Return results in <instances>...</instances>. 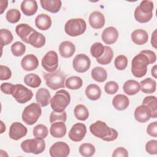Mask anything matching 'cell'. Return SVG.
Wrapping results in <instances>:
<instances>
[{
	"instance_id": "6da1fadb",
	"label": "cell",
	"mask_w": 157,
	"mask_h": 157,
	"mask_svg": "<svg viewBox=\"0 0 157 157\" xmlns=\"http://www.w3.org/2000/svg\"><path fill=\"white\" fill-rule=\"evenodd\" d=\"M90 131L95 137L107 142L115 140L118 136L117 130L107 126L105 122L101 120L91 124L90 126Z\"/></svg>"
},
{
	"instance_id": "7a4b0ae2",
	"label": "cell",
	"mask_w": 157,
	"mask_h": 157,
	"mask_svg": "<svg viewBox=\"0 0 157 157\" xmlns=\"http://www.w3.org/2000/svg\"><path fill=\"white\" fill-rule=\"evenodd\" d=\"M153 2L151 1H142L134 10V18L139 23L149 21L153 17Z\"/></svg>"
},
{
	"instance_id": "3957f363",
	"label": "cell",
	"mask_w": 157,
	"mask_h": 157,
	"mask_svg": "<svg viewBox=\"0 0 157 157\" xmlns=\"http://www.w3.org/2000/svg\"><path fill=\"white\" fill-rule=\"evenodd\" d=\"M71 96L65 90H60L50 99V105L53 111L56 112H64L70 104Z\"/></svg>"
},
{
	"instance_id": "277c9868",
	"label": "cell",
	"mask_w": 157,
	"mask_h": 157,
	"mask_svg": "<svg viewBox=\"0 0 157 157\" xmlns=\"http://www.w3.org/2000/svg\"><path fill=\"white\" fill-rule=\"evenodd\" d=\"M149 64V60L147 56L139 53L136 55L131 63V72L132 75L137 78H141L146 75L147 72V66Z\"/></svg>"
},
{
	"instance_id": "5b68a950",
	"label": "cell",
	"mask_w": 157,
	"mask_h": 157,
	"mask_svg": "<svg viewBox=\"0 0 157 157\" xmlns=\"http://www.w3.org/2000/svg\"><path fill=\"white\" fill-rule=\"evenodd\" d=\"M43 77L47 86L53 90H56L65 86L64 82L66 75L60 69L53 72H45Z\"/></svg>"
},
{
	"instance_id": "8992f818",
	"label": "cell",
	"mask_w": 157,
	"mask_h": 157,
	"mask_svg": "<svg viewBox=\"0 0 157 157\" xmlns=\"http://www.w3.org/2000/svg\"><path fill=\"white\" fill-rule=\"evenodd\" d=\"M86 29L85 21L80 18L69 20L65 24V33L72 37H75L83 34Z\"/></svg>"
},
{
	"instance_id": "52a82bcc",
	"label": "cell",
	"mask_w": 157,
	"mask_h": 157,
	"mask_svg": "<svg viewBox=\"0 0 157 157\" xmlns=\"http://www.w3.org/2000/svg\"><path fill=\"white\" fill-rule=\"evenodd\" d=\"M42 114L40 105L37 103H31L26 106L22 112V120L28 125H33L37 122Z\"/></svg>"
},
{
	"instance_id": "ba28073f",
	"label": "cell",
	"mask_w": 157,
	"mask_h": 157,
	"mask_svg": "<svg viewBox=\"0 0 157 157\" xmlns=\"http://www.w3.org/2000/svg\"><path fill=\"white\" fill-rule=\"evenodd\" d=\"M21 148L25 153L33 154L42 153L45 149V142L42 139L34 138L27 139L23 141L21 144Z\"/></svg>"
},
{
	"instance_id": "9c48e42d",
	"label": "cell",
	"mask_w": 157,
	"mask_h": 157,
	"mask_svg": "<svg viewBox=\"0 0 157 157\" xmlns=\"http://www.w3.org/2000/svg\"><path fill=\"white\" fill-rule=\"evenodd\" d=\"M42 66L48 72H53L58 67V56L56 52L51 50L48 52L42 59Z\"/></svg>"
},
{
	"instance_id": "30bf717a",
	"label": "cell",
	"mask_w": 157,
	"mask_h": 157,
	"mask_svg": "<svg viewBox=\"0 0 157 157\" xmlns=\"http://www.w3.org/2000/svg\"><path fill=\"white\" fill-rule=\"evenodd\" d=\"M12 96L20 104H25L30 101L33 96V91L21 84L15 85V88Z\"/></svg>"
},
{
	"instance_id": "8fae6325",
	"label": "cell",
	"mask_w": 157,
	"mask_h": 157,
	"mask_svg": "<svg viewBox=\"0 0 157 157\" xmlns=\"http://www.w3.org/2000/svg\"><path fill=\"white\" fill-rule=\"evenodd\" d=\"M91 60L85 54L80 53L77 55L72 61L74 69L78 73L86 72L90 67Z\"/></svg>"
},
{
	"instance_id": "7c38bea8",
	"label": "cell",
	"mask_w": 157,
	"mask_h": 157,
	"mask_svg": "<svg viewBox=\"0 0 157 157\" xmlns=\"http://www.w3.org/2000/svg\"><path fill=\"white\" fill-rule=\"evenodd\" d=\"M49 153L52 157H67L70 153V148L66 142H57L51 146Z\"/></svg>"
},
{
	"instance_id": "4fadbf2b",
	"label": "cell",
	"mask_w": 157,
	"mask_h": 157,
	"mask_svg": "<svg viewBox=\"0 0 157 157\" xmlns=\"http://www.w3.org/2000/svg\"><path fill=\"white\" fill-rule=\"evenodd\" d=\"M86 127L85 124L77 123L74 124L69 132V137L74 142H80L85 136Z\"/></svg>"
},
{
	"instance_id": "5bb4252c",
	"label": "cell",
	"mask_w": 157,
	"mask_h": 157,
	"mask_svg": "<svg viewBox=\"0 0 157 157\" xmlns=\"http://www.w3.org/2000/svg\"><path fill=\"white\" fill-rule=\"evenodd\" d=\"M28 132V129L23 124L20 122L13 123L9 128V136L14 140H18L25 137Z\"/></svg>"
},
{
	"instance_id": "9a60e30c",
	"label": "cell",
	"mask_w": 157,
	"mask_h": 157,
	"mask_svg": "<svg viewBox=\"0 0 157 157\" xmlns=\"http://www.w3.org/2000/svg\"><path fill=\"white\" fill-rule=\"evenodd\" d=\"M134 115L138 122L145 123L151 118V111L147 105L142 104L136 107Z\"/></svg>"
},
{
	"instance_id": "2e32d148",
	"label": "cell",
	"mask_w": 157,
	"mask_h": 157,
	"mask_svg": "<svg viewBox=\"0 0 157 157\" xmlns=\"http://www.w3.org/2000/svg\"><path fill=\"white\" fill-rule=\"evenodd\" d=\"M118 37V30L113 26L106 28L102 33L101 39L103 42L108 45L115 43Z\"/></svg>"
},
{
	"instance_id": "e0dca14e",
	"label": "cell",
	"mask_w": 157,
	"mask_h": 157,
	"mask_svg": "<svg viewBox=\"0 0 157 157\" xmlns=\"http://www.w3.org/2000/svg\"><path fill=\"white\" fill-rule=\"evenodd\" d=\"M34 31L35 29L26 23L18 25L15 28V32L18 36L26 44H28L29 37Z\"/></svg>"
},
{
	"instance_id": "ac0fdd59",
	"label": "cell",
	"mask_w": 157,
	"mask_h": 157,
	"mask_svg": "<svg viewBox=\"0 0 157 157\" xmlns=\"http://www.w3.org/2000/svg\"><path fill=\"white\" fill-rule=\"evenodd\" d=\"M22 68L26 71H31L36 69L39 66L37 58L33 54H29L25 56L21 61Z\"/></svg>"
},
{
	"instance_id": "d6986e66",
	"label": "cell",
	"mask_w": 157,
	"mask_h": 157,
	"mask_svg": "<svg viewBox=\"0 0 157 157\" xmlns=\"http://www.w3.org/2000/svg\"><path fill=\"white\" fill-rule=\"evenodd\" d=\"M89 23L94 29H101L105 24L104 15L99 11L93 12L89 17Z\"/></svg>"
},
{
	"instance_id": "ffe728a7",
	"label": "cell",
	"mask_w": 157,
	"mask_h": 157,
	"mask_svg": "<svg viewBox=\"0 0 157 157\" xmlns=\"http://www.w3.org/2000/svg\"><path fill=\"white\" fill-rule=\"evenodd\" d=\"M59 52L62 57L71 58L75 52V46L70 41H63L59 45Z\"/></svg>"
},
{
	"instance_id": "44dd1931",
	"label": "cell",
	"mask_w": 157,
	"mask_h": 157,
	"mask_svg": "<svg viewBox=\"0 0 157 157\" xmlns=\"http://www.w3.org/2000/svg\"><path fill=\"white\" fill-rule=\"evenodd\" d=\"M50 133L55 138L64 137L66 133V126L64 122L58 121L52 123L50 128Z\"/></svg>"
},
{
	"instance_id": "7402d4cb",
	"label": "cell",
	"mask_w": 157,
	"mask_h": 157,
	"mask_svg": "<svg viewBox=\"0 0 157 157\" xmlns=\"http://www.w3.org/2000/svg\"><path fill=\"white\" fill-rule=\"evenodd\" d=\"M20 8L25 15L32 16L37 12L38 6L36 1L24 0L21 4Z\"/></svg>"
},
{
	"instance_id": "603a6c76",
	"label": "cell",
	"mask_w": 157,
	"mask_h": 157,
	"mask_svg": "<svg viewBox=\"0 0 157 157\" xmlns=\"http://www.w3.org/2000/svg\"><path fill=\"white\" fill-rule=\"evenodd\" d=\"M132 41L139 45H142L147 42L148 39V34L147 32L142 29H137L134 30L131 35Z\"/></svg>"
},
{
	"instance_id": "cb8c5ba5",
	"label": "cell",
	"mask_w": 157,
	"mask_h": 157,
	"mask_svg": "<svg viewBox=\"0 0 157 157\" xmlns=\"http://www.w3.org/2000/svg\"><path fill=\"white\" fill-rule=\"evenodd\" d=\"M36 99L40 106H47L50 103L51 99V95L49 91L44 88H39L36 93Z\"/></svg>"
},
{
	"instance_id": "d4e9b609",
	"label": "cell",
	"mask_w": 157,
	"mask_h": 157,
	"mask_svg": "<svg viewBox=\"0 0 157 157\" xmlns=\"http://www.w3.org/2000/svg\"><path fill=\"white\" fill-rule=\"evenodd\" d=\"M35 25L37 28L40 30H47L52 25L51 17L47 14L40 13L36 17Z\"/></svg>"
},
{
	"instance_id": "484cf974",
	"label": "cell",
	"mask_w": 157,
	"mask_h": 157,
	"mask_svg": "<svg viewBox=\"0 0 157 157\" xmlns=\"http://www.w3.org/2000/svg\"><path fill=\"white\" fill-rule=\"evenodd\" d=\"M42 7L51 13H57L61 7V1L60 0H40Z\"/></svg>"
},
{
	"instance_id": "4316f807",
	"label": "cell",
	"mask_w": 157,
	"mask_h": 157,
	"mask_svg": "<svg viewBox=\"0 0 157 157\" xmlns=\"http://www.w3.org/2000/svg\"><path fill=\"white\" fill-rule=\"evenodd\" d=\"M129 104L128 98L124 94H119L114 96L112 100L113 106L118 110H124L128 108Z\"/></svg>"
},
{
	"instance_id": "83f0119b",
	"label": "cell",
	"mask_w": 157,
	"mask_h": 157,
	"mask_svg": "<svg viewBox=\"0 0 157 157\" xmlns=\"http://www.w3.org/2000/svg\"><path fill=\"white\" fill-rule=\"evenodd\" d=\"M45 37L37 31H34L29 36L28 44L35 48H41L45 44Z\"/></svg>"
},
{
	"instance_id": "f1b7e54d",
	"label": "cell",
	"mask_w": 157,
	"mask_h": 157,
	"mask_svg": "<svg viewBox=\"0 0 157 157\" xmlns=\"http://www.w3.org/2000/svg\"><path fill=\"white\" fill-rule=\"evenodd\" d=\"M123 89L126 94L132 96L139 92L140 90V85L136 80H128L124 83Z\"/></svg>"
},
{
	"instance_id": "f546056e",
	"label": "cell",
	"mask_w": 157,
	"mask_h": 157,
	"mask_svg": "<svg viewBox=\"0 0 157 157\" xmlns=\"http://www.w3.org/2000/svg\"><path fill=\"white\" fill-rule=\"evenodd\" d=\"M85 94L89 99L96 101L100 98L101 96V90L98 85L90 84L88 85L85 89Z\"/></svg>"
},
{
	"instance_id": "4dcf8cb0",
	"label": "cell",
	"mask_w": 157,
	"mask_h": 157,
	"mask_svg": "<svg viewBox=\"0 0 157 157\" xmlns=\"http://www.w3.org/2000/svg\"><path fill=\"white\" fill-rule=\"evenodd\" d=\"M141 91L145 94H151L156 91V81L151 78L148 77L140 83Z\"/></svg>"
},
{
	"instance_id": "1f68e13d",
	"label": "cell",
	"mask_w": 157,
	"mask_h": 157,
	"mask_svg": "<svg viewBox=\"0 0 157 157\" xmlns=\"http://www.w3.org/2000/svg\"><path fill=\"white\" fill-rule=\"evenodd\" d=\"M92 78L98 82H104L107 77L106 70L102 67H95L91 72Z\"/></svg>"
},
{
	"instance_id": "d6a6232c",
	"label": "cell",
	"mask_w": 157,
	"mask_h": 157,
	"mask_svg": "<svg viewBox=\"0 0 157 157\" xmlns=\"http://www.w3.org/2000/svg\"><path fill=\"white\" fill-rule=\"evenodd\" d=\"M104 52L102 55L101 57L96 58L97 62L102 65H106L110 63L113 57V52L111 47L105 45L104 46Z\"/></svg>"
},
{
	"instance_id": "836d02e7",
	"label": "cell",
	"mask_w": 157,
	"mask_h": 157,
	"mask_svg": "<svg viewBox=\"0 0 157 157\" xmlns=\"http://www.w3.org/2000/svg\"><path fill=\"white\" fill-rule=\"evenodd\" d=\"M24 82L27 86L36 88L40 85L42 80L37 74L31 73L25 76Z\"/></svg>"
},
{
	"instance_id": "e575fe53",
	"label": "cell",
	"mask_w": 157,
	"mask_h": 157,
	"mask_svg": "<svg viewBox=\"0 0 157 157\" xmlns=\"http://www.w3.org/2000/svg\"><path fill=\"white\" fill-rule=\"evenodd\" d=\"M156 98L155 96H148L145 97L142 104L147 105L151 111V118H155L157 117V106H156Z\"/></svg>"
},
{
	"instance_id": "d590c367",
	"label": "cell",
	"mask_w": 157,
	"mask_h": 157,
	"mask_svg": "<svg viewBox=\"0 0 157 157\" xmlns=\"http://www.w3.org/2000/svg\"><path fill=\"white\" fill-rule=\"evenodd\" d=\"M74 115L75 118L81 121H85L87 120L89 116V112L86 107L83 104L77 105L74 110Z\"/></svg>"
},
{
	"instance_id": "8d00e7d4",
	"label": "cell",
	"mask_w": 157,
	"mask_h": 157,
	"mask_svg": "<svg viewBox=\"0 0 157 157\" xmlns=\"http://www.w3.org/2000/svg\"><path fill=\"white\" fill-rule=\"evenodd\" d=\"M83 85L82 79L78 76H71L66 79L65 86L70 90H78Z\"/></svg>"
},
{
	"instance_id": "74e56055",
	"label": "cell",
	"mask_w": 157,
	"mask_h": 157,
	"mask_svg": "<svg viewBox=\"0 0 157 157\" xmlns=\"http://www.w3.org/2000/svg\"><path fill=\"white\" fill-rule=\"evenodd\" d=\"M95 151L94 146L90 143H83L79 147L80 153L85 157L92 156Z\"/></svg>"
},
{
	"instance_id": "f35d334b",
	"label": "cell",
	"mask_w": 157,
	"mask_h": 157,
	"mask_svg": "<svg viewBox=\"0 0 157 157\" xmlns=\"http://www.w3.org/2000/svg\"><path fill=\"white\" fill-rule=\"evenodd\" d=\"M13 39L12 33L7 29H1L0 30V40L1 45L2 48L3 46L10 44Z\"/></svg>"
},
{
	"instance_id": "ab89813d",
	"label": "cell",
	"mask_w": 157,
	"mask_h": 157,
	"mask_svg": "<svg viewBox=\"0 0 157 157\" xmlns=\"http://www.w3.org/2000/svg\"><path fill=\"white\" fill-rule=\"evenodd\" d=\"M33 132L34 137L44 139L48 136V130L46 126L42 124H39L33 128Z\"/></svg>"
},
{
	"instance_id": "60d3db41",
	"label": "cell",
	"mask_w": 157,
	"mask_h": 157,
	"mask_svg": "<svg viewBox=\"0 0 157 157\" xmlns=\"http://www.w3.org/2000/svg\"><path fill=\"white\" fill-rule=\"evenodd\" d=\"M6 18L10 23H16L20 20L21 13L20 11L16 9H10L7 12Z\"/></svg>"
},
{
	"instance_id": "b9f144b4",
	"label": "cell",
	"mask_w": 157,
	"mask_h": 157,
	"mask_svg": "<svg viewBox=\"0 0 157 157\" xmlns=\"http://www.w3.org/2000/svg\"><path fill=\"white\" fill-rule=\"evenodd\" d=\"M104 50V46L101 42H95L91 46L90 53L93 57L98 58L102 55Z\"/></svg>"
},
{
	"instance_id": "7bdbcfd3",
	"label": "cell",
	"mask_w": 157,
	"mask_h": 157,
	"mask_svg": "<svg viewBox=\"0 0 157 157\" xmlns=\"http://www.w3.org/2000/svg\"><path fill=\"white\" fill-rule=\"evenodd\" d=\"M26 51V46L21 42H15L11 45V52L15 56H22Z\"/></svg>"
},
{
	"instance_id": "ee69618b",
	"label": "cell",
	"mask_w": 157,
	"mask_h": 157,
	"mask_svg": "<svg viewBox=\"0 0 157 157\" xmlns=\"http://www.w3.org/2000/svg\"><path fill=\"white\" fill-rule=\"evenodd\" d=\"M114 64L115 67L119 70H124L128 66V59L126 56L123 55H118L116 57L114 61Z\"/></svg>"
},
{
	"instance_id": "f6af8a7d",
	"label": "cell",
	"mask_w": 157,
	"mask_h": 157,
	"mask_svg": "<svg viewBox=\"0 0 157 157\" xmlns=\"http://www.w3.org/2000/svg\"><path fill=\"white\" fill-rule=\"evenodd\" d=\"M67 119V114L65 111L62 112H56L52 111L50 115V123H53L56 121H61L63 122H66Z\"/></svg>"
},
{
	"instance_id": "bcb514c9",
	"label": "cell",
	"mask_w": 157,
	"mask_h": 157,
	"mask_svg": "<svg viewBox=\"0 0 157 157\" xmlns=\"http://www.w3.org/2000/svg\"><path fill=\"white\" fill-rule=\"evenodd\" d=\"M104 90L109 94H113L118 90V85L114 81H109L105 83Z\"/></svg>"
},
{
	"instance_id": "7dc6e473",
	"label": "cell",
	"mask_w": 157,
	"mask_h": 157,
	"mask_svg": "<svg viewBox=\"0 0 157 157\" xmlns=\"http://www.w3.org/2000/svg\"><path fill=\"white\" fill-rule=\"evenodd\" d=\"M145 150L151 155H156L157 153V140H151L145 144Z\"/></svg>"
},
{
	"instance_id": "c3c4849f",
	"label": "cell",
	"mask_w": 157,
	"mask_h": 157,
	"mask_svg": "<svg viewBox=\"0 0 157 157\" xmlns=\"http://www.w3.org/2000/svg\"><path fill=\"white\" fill-rule=\"evenodd\" d=\"M12 76L10 69L6 66H0V79L1 80H6L9 79Z\"/></svg>"
},
{
	"instance_id": "681fc988",
	"label": "cell",
	"mask_w": 157,
	"mask_h": 157,
	"mask_svg": "<svg viewBox=\"0 0 157 157\" xmlns=\"http://www.w3.org/2000/svg\"><path fill=\"white\" fill-rule=\"evenodd\" d=\"M15 88V85L10 83H2L1 85V90L6 94H12Z\"/></svg>"
},
{
	"instance_id": "f907efd6",
	"label": "cell",
	"mask_w": 157,
	"mask_h": 157,
	"mask_svg": "<svg viewBox=\"0 0 157 157\" xmlns=\"http://www.w3.org/2000/svg\"><path fill=\"white\" fill-rule=\"evenodd\" d=\"M157 122L153 121L150 123L147 128V132L150 136L156 137H157Z\"/></svg>"
},
{
	"instance_id": "816d5d0a",
	"label": "cell",
	"mask_w": 157,
	"mask_h": 157,
	"mask_svg": "<svg viewBox=\"0 0 157 157\" xmlns=\"http://www.w3.org/2000/svg\"><path fill=\"white\" fill-rule=\"evenodd\" d=\"M112 156L113 157H128V152L126 149L123 147H118L112 153Z\"/></svg>"
},
{
	"instance_id": "f5cc1de1",
	"label": "cell",
	"mask_w": 157,
	"mask_h": 157,
	"mask_svg": "<svg viewBox=\"0 0 157 157\" xmlns=\"http://www.w3.org/2000/svg\"><path fill=\"white\" fill-rule=\"evenodd\" d=\"M140 53L144 54L147 56L149 60V64H153L156 61V56L154 52L149 50H142Z\"/></svg>"
},
{
	"instance_id": "db71d44e",
	"label": "cell",
	"mask_w": 157,
	"mask_h": 157,
	"mask_svg": "<svg viewBox=\"0 0 157 157\" xmlns=\"http://www.w3.org/2000/svg\"><path fill=\"white\" fill-rule=\"evenodd\" d=\"M8 6V1H4V0H1L0 1V8H1V12L0 13L2 14L4 10Z\"/></svg>"
},
{
	"instance_id": "11a10c76",
	"label": "cell",
	"mask_w": 157,
	"mask_h": 157,
	"mask_svg": "<svg viewBox=\"0 0 157 157\" xmlns=\"http://www.w3.org/2000/svg\"><path fill=\"white\" fill-rule=\"evenodd\" d=\"M151 44L154 48H156V29H155L152 34Z\"/></svg>"
},
{
	"instance_id": "9f6ffc18",
	"label": "cell",
	"mask_w": 157,
	"mask_h": 157,
	"mask_svg": "<svg viewBox=\"0 0 157 157\" xmlns=\"http://www.w3.org/2000/svg\"><path fill=\"white\" fill-rule=\"evenodd\" d=\"M151 74L152 75V76L156 78H157V76H156V65H155L152 68H151Z\"/></svg>"
}]
</instances>
